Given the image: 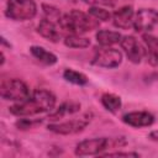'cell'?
I'll list each match as a JSON object with an SVG mask.
<instances>
[{"label": "cell", "mask_w": 158, "mask_h": 158, "mask_svg": "<svg viewBox=\"0 0 158 158\" xmlns=\"http://www.w3.org/2000/svg\"><path fill=\"white\" fill-rule=\"evenodd\" d=\"M148 137H149V139H152V141H154V142H158V130L152 131Z\"/></svg>", "instance_id": "obj_25"}, {"label": "cell", "mask_w": 158, "mask_h": 158, "mask_svg": "<svg viewBox=\"0 0 158 158\" xmlns=\"http://www.w3.org/2000/svg\"><path fill=\"white\" fill-rule=\"evenodd\" d=\"M89 14L93 17H95L96 20H100V21H109L112 17L110 11H107L102 7H99V6H91L89 9Z\"/></svg>", "instance_id": "obj_21"}, {"label": "cell", "mask_w": 158, "mask_h": 158, "mask_svg": "<svg viewBox=\"0 0 158 158\" xmlns=\"http://www.w3.org/2000/svg\"><path fill=\"white\" fill-rule=\"evenodd\" d=\"M86 4H91V5H107V6H112L115 4L114 0H84Z\"/></svg>", "instance_id": "obj_24"}, {"label": "cell", "mask_w": 158, "mask_h": 158, "mask_svg": "<svg viewBox=\"0 0 158 158\" xmlns=\"http://www.w3.org/2000/svg\"><path fill=\"white\" fill-rule=\"evenodd\" d=\"M64 44L70 48H86L90 44V40L86 37H83L81 35L69 33L64 38Z\"/></svg>", "instance_id": "obj_17"}, {"label": "cell", "mask_w": 158, "mask_h": 158, "mask_svg": "<svg viewBox=\"0 0 158 158\" xmlns=\"http://www.w3.org/2000/svg\"><path fill=\"white\" fill-rule=\"evenodd\" d=\"M122 62V53L111 47H102L95 52L93 64L102 68H116Z\"/></svg>", "instance_id": "obj_7"}, {"label": "cell", "mask_w": 158, "mask_h": 158, "mask_svg": "<svg viewBox=\"0 0 158 158\" xmlns=\"http://www.w3.org/2000/svg\"><path fill=\"white\" fill-rule=\"evenodd\" d=\"M133 20H135V12L132 6H128V5L120 7L112 14L114 25L122 30H127L131 26H133Z\"/></svg>", "instance_id": "obj_10"}, {"label": "cell", "mask_w": 158, "mask_h": 158, "mask_svg": "<svg viewBox=\"0 0 158 158\" xmlns=\"http://www.w3.org/2000/svg\"><path fill=\"white\" fill-rule=\"evenodd\" d=\"M120 44L126 54V57L128 58V60H131L132 63H139L143 57L146 56V48L142 47V44L133 37V36H125L121 38Z\"/></svg>", "instance_id": "obj_9"}, {"label": "cell", "mask_w": 158, "mask_h": 158, "mask_svg": "<svg viewBox=\"0 0 158 158\" xmlns=\"http://www.w3.org/2000/svg\"><path fill=\"white\" fill-rule=\"evenodd\" d=\"M56 106V96L46 89H37L25 101L15 102L10 106V112L19 117L33 116L37 114L52 111Z\"/></svg>", "instance_id": "obj_1"}, {"label": "cell", "mask_w": 158, "mask_h": 158, "mask_svg": "<svg viewBox=\"0 0 158 158\" xmlns=\"http://www.w3.org/2000/svg\"><path fill=\"white\" fill-rule=\"evenodd\" d=\"M0 95L4 100H10L15 102L25 101L31 96L30 89L25 81L20 79L4 80L0 86Z\"/></svg>", "instance_id": "obj_5"}, {"label": "cell", "mask_w": 158, "mask_h": 158, "mask_svg": "<svg viewBox=\"0 0 158 158\" xmlns=\"http://www.w3.org/2000/svg\"><path fill=\"white\" fill-rule=\"evenodd\" d=\"M142 40L146 46V57L151 65L158 67V37L143 33Z\"/></svg>", "instance_id": "obj_13"}, {"label": "cell", "mask_w": 158, "mask_h": 158, "mask_svg": "<svg viewBox=\"0 0 158 158\" xmlns=\"http://www.w3.org/2000/svg\"><path fill=\"white\" fill-rule=\"evenodd\" d=\"M30 52L32 53V56L38 59L41 63L46 64V65H53L57 63V56L52 52H48L47 49H44L43 47L40 46H32L30 48Z\"/></svg>", "instance_id": "obj_15"}, {"label": "cell", "mask_w": 158, "mask_h": 158, "mask_svg": "<svg viewBox=\"0 0 158 158\" xmlns=\"http://www.w3.org/2000/svg\"><path fill=\"white\" fill-rule=\"evenodd\" d=\"M101 104H102V106H104L107 111L115 114V112H117V111L120 110V107H121V98L117 96V95H115V94H109V93H106V94H104V95L101 96Z\"/></svg>", "instance_id": "obj_18"}, {"label": "cell", "mask_w": 158, "mask_h": 158, "mask_svg": "<svg viewBox=\"0 0 158 158\" xmlns=\"http://www.w3.org/2000/svg\"><path fill=\"white\" fill-rule=\"evenodd\" d=\"M79 110H80V104L74 102V101H67V102H63L62 105H59L49 115V118H52V120H59V118H63L67 115L75 114Z\"/></svg>", "instance_id": "obj_14"}, {"label": "cell", "mask_w": 158, "mask_h": 158, "mask_svg": "<svg viewBox=\"0 0 158 158\" xmlns=\"http://www.w3.org/2000/svg\"><path fill=\"white\" fill-rule=\"evenodd\" d=\"M93 114L91 112H85L80 115L79 117L64 121V122H56V123H49L48 130L57 133V135H74L78 132H81L91 121Z\"/></svg>", "instance_id": "obj_6"}, {"label": "cell", "mask_w": 158, "mask_h": 158, "mask_svg": "<svg viewBox=\"0 0 158 158\" xmlns=\"http://www.w3.org/2000/svg\"><path fill=\"white\" fill-rule=\"evenodd\" d=\"M127 141L123 137H98L79 142L75 147V154L79 157L100 156L104 151L111 148H120L126 146Z\"/></svg>", "instance_id": "obj_3"}, {"label": "cell", "mask_w": 158, "mask_h": 158, "mask_svg": "<svg viewBox=\"0 0 158 158\" xmlns=\"http://www.w3.org/2000/svg\"><path fill=\"white\" fill-rule=\"evenodd\" d=\"M37 32L46 40L51 42H58L62 37L60 31L58 30V25L48 19H42L37 26Z\"/></svg>", "instance_id": "obj_12"}, {"label": "cell", "mask_w": 158, "mask_h": 158, "mask_svg": "<svg viewBox=\"0 0 158 158\" xmlns=\"http://www.w3.org/2000/svg\"><path fill=\"white\" fill-rule=\"evenodd\" d=\"M41 120H33V118H20L16 122V127H19L20 130H26V128H31L35 125L40 123Z\"/></svg>", "instance_id": "obj_22"}, {"label": "cell", "mask_w": 158, "mask_h": 158, "mask_svg": "<svg viewBox=\"0 0 158 158\" xmlns=\"http://www.w3.org/2000/svg\"><path fill=\"white\" fill-rule=\"evenodd\" d=\"M122 121L126 125H130L132 127H147L151 126L154 121V117L152 114L147 111H133L123 115Z\"/></svg>", "instance_id": "obj_11"}, {"label": "cell", "mask_w": 158, "mask_h": 158, "mask_svg": "<svg viewBox=\"0 0 158 158\" xmlns=\"http://www.w3.org/2000/svg\"><path fill=\"white\" fill-rule=\"evenodd\" d=\"M58 26L62 31L68 33L83 35L99 27V20L90 14H85L80 10H72L68 14H63Z\"/></svg>", "instance_id": "obj_2"}, {"label": "cell", "mask_w": 158, "mask_h": 158, "mask_svg": "<svg viewBox=\"0 0 158 158\" xmlns=\"http://www.w3.org/2000/svg\"><path fill=\"white\" fill-rule=\"evenodd\" d=\"M158 23V11L154 9H141L135 16L133 27L137 32L147 33Z\"/></svg>", "instance_id": "obj_8"}, {"label": "cell", "mask_w": 158, "mask_h": 158, "mask_svg": "<svg viewBox=\"0 0 158 158\" xmlns=\"http://www.w3.org/2000/svg\"><path fill=\"white\" fill-rule=\"evenodd\" d=\"M122 36L118 32L109 31V30H100L96 33V41L102 47H110L112 44H116L121 41Z\"/></svg>", "instance_id": "obj_16"}, {"label": "cell", "mask_w": 158, "mask_h": 158, "mask_svg": "<svg viewBox=\"0 0 158 158\" xmlns=\"http://www.w3.org/2000/svg\"><path fill=\"white\" fill-rule=\"evenodd\" d=\"M100 156L102 157H138V153L135 152H107V153H101Z\"/></svg>", "instance_id": "obj_23"}, {"label": "cell", "mask_w": 158, "mask_h": 158, "mask_svg": "<svg viewBox=\"0 0 158 158\" xmlns=\"http://www.w3.org/2000/svg\"><path fill=\"white\" fill-rule=\"evenodd\" d=\"M6 16L15 21L31 20L37 14V6L33 0H7Z\"/></svg>", "instance_id": "obj_4"}, {"label": "cell", "mask_w": 158, "mask_h": 158, "mask_svg": "<svg viewBox=\"0 0 158 158\" xmlns=\"http://www.w3.org/2000/svg\"><path fill=\"white\" fill-rule=\"evenodd\" d=\"M63 78L67 81L75 84V85H85L88 83V78L85 74L77 72V70H73V69H65L63 73Z\"/></svg>", "instance_id": "obj_19"}, {"label": "cell", "mask_w": 158, "mask_h": 158, "mask_svg": "<svg viewBox=\"0 0 158 158\" xmlns=\"http://www.w3.org/2000/svg\"><path fill=\"white\" fill-rule=\"evenodd\" d=\"M42 9H43V12H44V17L48 19V20H51V21H53V22H56L58 25L60 17H62L60 11L57 7H54L52 5H47V4H43L42 5Z\"/></svg>", "instance_id": "obj_20"}]
</instances>
